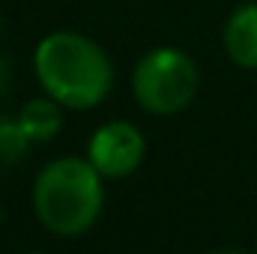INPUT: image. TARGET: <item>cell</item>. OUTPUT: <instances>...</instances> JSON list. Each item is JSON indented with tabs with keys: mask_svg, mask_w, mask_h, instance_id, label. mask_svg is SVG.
Wrapping results in <instances>:
<instances>
[{
	"mask_svg": "<svg viewBox=\"0 0 257 254\" xmlns=\"http://www.w3.org/2000/svg\"><path fill=\"white\" fill-rule=\"evenodd\" d=\"M30 147L33 144L24 135V129L18 126V120H0V168L18 165Z\"/></svg>",
	"mask_w": 257,
	"mask_h": 254,
	"instance_id": "obj_7",
	"label": "cell"
},
{
	"mask_svg": "<svg viewBox=\"0 0 257 254\" xmlns=\"http://www.w3.org/2000/svg\"><path fill=\"white\" fill-rule=\"evenodd\" d=\"M63 111L66 108L57 99L42 93L36 99H27L15 120H18V126L24 129V135L30 138V144H48L63 129Z\"/></svg>",
	"mask_w": 257,
	"mask_h": 254,
	"instance_id": "obj_6",
	"label": "cell"
},
{
	"mask_svg": "<svg viewBox=\"0 0 257 254\" xmlns=\"http://www.w3.org/2000/svg\"><path fill=\"white\" fill-rule=\"evenodd\" d=\"M200 90V66L177 45H156L138 57L132 69V96L150 117L183 114Z\"/></svg>",
	"mask_w": 257,
	"mask_h": 254,
	"instance_id": "obj_3",
	"label": "cell"
},
{
	"mask_svg": "<svg viewBox=\"0 0 257 254\" xmlns=\"http://www.w3.org/2000/svg\"><path fill=\"white\" fill-rule=\"evenodd\" d=\"M221 48L236 69L257 72V0H242L221 27Z\"/></svg>",
	"mask_w": 257,
	"mask_h": 254,
	"instance_id": "obj_5",
	"label": "cell"
},
{
	"mask_svg": "<svg viewBox=\"0 0 257 254\" xmlns=\"http://www.w3.org/2000/svg\"><path fill=\"white\" fill-rule=\"evenodd\" d=\"M254 248H257V236H254Z\"/></svg>",
	"mask_w": 257,
	"mask_h": 254,
	"instance_id": "obj_9",
	"label": "cell"
},
{
	"mask_svg": "<svg viewBox=\"0 0 257 254\" xmlns=\"http://www.w3.org/2000/svg\"><path fill=\"white\" fill-rule=\"evenodd\" d=\"M33 75L66 111H93L114 90L108 51L78 30H51L33 48Z\"/></svg>",
	"mask_w": 257,
	"mask_h": 254,
	"instance_id": "obj_1",
	"label": "cell"
},
{
	"mask_svg": "<svg viewBox=\"0 0 257 254\" xmlns=\"http://www.w3.org/2000/svg\"><path fill=\"white\" fill-rule=\"evenodd\" d=\"M147 156L144 132L128 120H108L87 141V159L105 180L132 177Z\"/></svg>",
	"mask_w": 257,
	"mask_h": 254,
	"instance_id": "obj_4",
	"label": "cell"
},
{
	"mask_svg": "<svg viewBox=\"0 0 257 254\" xmlns=\"http://www.w3.org/2000/svg\"><path fill=\"white\" fill-rule=\"evenodd\" d=\"M30 203L36 221L60 239L90 233L105 212V177L84 156L51 159L33 180Z\"/></svg>",
	"mask_w": 257,
	"mask_h": 254,
	"instance_id": "obj_2",
	"label": "cell"
},
{
	"mask_svg": "<svg viewBox=\"0 0 257 254\" xmlns=\"http://www.w3.org/2000/svg\"><path fill=\"white\" fill-rule=\"evenodd\" d=\"M0 224H3V206H0Z\"/></svg>",
	"mask_w": 257,
	"mask_h": 254,
	"instance_id": "obj_8",
	"label": "cell"
}]
</instances>
